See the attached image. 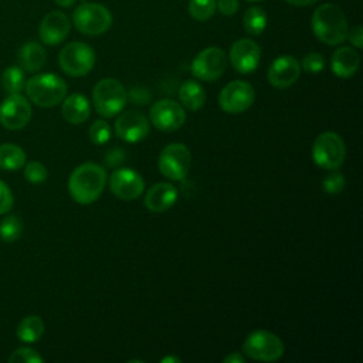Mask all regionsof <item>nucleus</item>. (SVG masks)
<instances>
[{
  "mask_svg": "<svg viewBox=\"0 0 363 363\" xmlns=\"http://www.w3.org/2000/svg\"><path fill=\"white\" fill-rule=\"evenodd\" d=\"M345 184H346L345 176L335 172L323 179L322 187L328 194H339L345 189Z\"/></svg>",
  "mask_w": 363,
  "mask_h": 363,
  "instance_id": "34",
  "label": "nucleus"
},
{
  "mask_svg": "<svg viewBox=\"0 0 363 363\" xmlns=\"http://www.w3.org/2000/svg\"><path fill=\"white\" fill-rule=\"evenodd\" d=\"M150 123L163 132H174L184 125L186 112L182 104L164 98L155 102L149 112Z\"/></svg>",
  "mask_w": 363,
  "mask_h": 363,
  "instance_id": "12",
  "label": "nucleus"
},
{
  "mask_svg": "<svg viewBox=\"0 0 363 363\" xmlns=\"http://www.w3.org/2000/svg\"><path fill=\"white\" fill-rule=\"evenodd\" d=\"M267 13L258 6H251L245 10L242 24L250 35H259L267 27Z\"/></svg>",
  "mask_w": 363,
  "mask_h": 363,
  "instance_id": "26",
  "label": "nucleus"
},
{
  "mask_svg": "<svg viewBox=\"0 0 363 363\" xmlns=\"http://www.w3.org/2000/svg\"><path fill=\"white\" fill-rule=\"evenodd\" d=\"M311 26L315 37L328 45H337L347 37V20L343 10L333 4L325 3L315 9Z\"/></svg>",
  "mask_w": 363,
  "mask_h": 363,
  "instance_id": "2",
  "label": "nucleus"
},
{
  "mask_svg": "<svg viewBox=\"0 0 363 363\" xmlns=\"http://www.w3.org/2000/svg\"><path fill=\"white\" fill-rule=\"evenodd\" d=\"M301 74V64L292 55H279L268 68V82L278 89L289 88L296 82Z\"/></svg>",
  "mask_w": 363,
  "mask_h": 363,
  "instance_id": "17",
  "label": "nucleus"
},
{
  "mask_svg": "<svg viewBox=\"0 0 363 363\" xmlns=\"http://www.w3.org/2000/svg\"><path fill=\"white\" fill-rule=\"evenodd\" d=\"M292 6H298V7H305V6H311L315 4L318 0H285Z\"/></svg>",
  "mask_w": 363,
  "mask_h": 363,
  "instance_id": "40",
  "label": "nucleus"
},
{
  "mask_svg": "<svg viewBox=\"0 0 363 363\" xmlns=\"http://www.w3.org/2000/svg\"><path fill=\"white\" fill-rule=\"evenodd\" d=\"M1 84L9 94H20L26 85L24 71L16 65L9 67L1 75Z\"/></svg>",
  "mask_w": 363,
  "mask_h": 363,
  "instance_id": "27",
  "label": "nucleus"
},
{
  "mask_svg": "<svg viewBox=\"0 0 363 363\" xmlns=\"http://www.w3.org/2000/svg\"><path fill=\"white\" fill-rule=\"evenodd\" d=\"M61 113L64 119L71 125L84 123L91 113L89 101L82 94H71L62 99Z\"/></svg>",
  "mask_w": 363,
  "mask_h": 363,
  "instance_id": "21",
  "label": "nucleus"
},
{
  "mask_svg": "<svg viewBox=\"0 0 363 363\" xmlns=\"http://www.w3.org/2000/svg\"><path fill=\"white\" fill-rule=\"evenodd\" d=\"M9 362L10 363H43L44 359L34 349L20 347L10 354Z\"/></svg>",
  "mask_w": 363,
  "mask_h": 363,
  "instance_id": "32",
  "label": "nucleus"
},
{
  "mask_svg": "<svg viewBox=\"0 0 363 363\" xmlns=\"http://www.w3.org/2000/svg\"><path fill=\"white\" fill-rule=\"evenodd\" d=\"M44 333V322L37 315L26 316L17 326V337L24 343H34Z\"/></svg>",
  "mask_w": 363,
  "mask_h": 363,
  "instance_id": "24",
  "label": "nucleus"
},
{
  "mask_svg": "<svg viewBox=\"0 0 363 363\" xmlns=\"http://www.w3.org/2000/svg\"><path fill=\"white\" fill-rule=\"evenodd\" d=\"M69 30H71V23L68 16L64 14L62 11L54 10L47 13L43 17L38 33L44 44L57 45L67 38V35L69 34Z\"/></svg>",
  "mask_w": 363,
  "mask_h": 363,
  "instance_id": "18",
  "label": "nucleus"
},
{
  "mask_svg": "<svg viewBox=\"0 0 363 363\" xmlns=\"http://www.w3.org/2000/svg\"><path fill=\"white\" fill-rule=\"evenodd\" d=\"M223 362H224V363H244V362H245V357H244L241 353H238V352H233V353H230L228 356H225V357L223 359Z\"/></svg>",
  "mask_w": 363,
  "mask_h": 363,
  "instance_id": "39",
  "label": "nucleus"
},
{
  "mask_svg": "<svg viewBox=\"0 0 363 363\" xmlns=\"http://www.w3.org/2000/svg\"><path fill=\"white\" fill-rule=\"evenodd\" d=\"M31 105L20 94H10L0 105V123L9 130H18L28 125Z\"/></svg>",
  "mask_w": 363,
  "mask_h": 363,
  "instance_id": "13",
  "label": "nucleus"
},
{
  "mask_svg": "<svg viewBox=\"0 0 363 363\" xmlns=\"http://www.w3.org/2000/svg\"><path fill=\"white\" fill-rule=\"evenodd\" d=\"M360 65V55L352 47L337 48L330 58V68L339 78H350L356 74Z\"/></svg>",
  "mask_w": 363,
  "mask_h": 363,
  "instance_id": "20",
  "label": "nucleus"
},
{
  "mask_svg": "<svg viewBox=\"0 0 363 363\" xmlns=\"http://www.w3.org/2000/svg\"><path fill=\"white\" fill-rule=\"evenodd\" d=\"M58 62L67 75L84 77L94 68L95 51L85 43L72 41L60 51Z\"/></svg>",
  "mask_w": 363,
  "mask_h": 363,
  "instance_id": "9",
  "label": "nucleus"
},
{
  "mask_svg": "<svg viewBox=\"0 0 363 363\" xmlns=\"http://www.w3.org/2000/svg\"><path fill=\"white\" fill-rule=\"evenodd\" d=\"M346 156V146L340 135L332 130L322 132L316 136L312 146L313 163L325 170L339 169Z\"/></svg>",
  "mask_w": 363,
  "mask_h": 363,
  "instance_id": "5",
  "label": "nucleus"
},
{
  "mask_svg": "<svg viewBox=\"0 0 363 363\" xmlns=\"http://www.w3.org/2000/svg\"><path fill=\"white\" fill-rule=\"evenodd\" d=\"M105 160H106V164L109 167L121 163L123 160V152L121 149H113V150H109L105 156Z\"/></svg>",
  "mask_w": 363,
  "mask_h": 363,
  "instance_id": "38",
  "label": "nucleus"
},
{
  "mask_svg": "<svg viewBox=\"0 0 363 363\" xmlns=\"http://www.w3.org/2000/svg\"><path fill=\"white\" fill-rule=\"evenodd\" d=\"M179 191L169 182H160L150 186L145 194V207L152 213H164L177 201Z\"/></svg>",
  "mask_w": 363,
  "mask_h": 363,
  "instance_id": "19",
  "label": "nucleus"
},
{
  "mask_svg": "<svg viewBox=\"0 0 363 363\" xmlns=\"http://www.w3.org/2000/svg\"><path fill=\"white\" fill-rule=\"evenodd\" d=\"M23 233V221L18 216H6L0 221V238L6 242H13L20 238Z\"/></svg>",
  "mask_w": 363,
  "mask_h": 363,
  "instance_id": "28",
  "label": "nucleus"
},
{
  "mask_svg": "<svg viewBox=\"0 0 363 363\" xmlns=\"http://www.w3.org/2000/svg\"><path fill=\"white\" fill-rule=\"evenodd\" d=\"M242 352L252 360L277 362L284 356L285 346L275 333L265 329H258L245 337Z\"/></svg>",
  "mask_w": 363,
  "mask_h": 363,
  "instance_id": "6",
  "label": "nucleus"
},
{
  "mask_svg": "<svg viewBox=\"0 0 363 363\" xmlns=\"http://www.w3.org/2000/svg\"><path fill=\"white\" fill-rule=\"evenodd\" d=\"M26 164L24 150L14 143L0 145V167L4 170H17Z\"/></svg>",
  "mask_w": 363,
  "mask_h": 363,
  "instance_id": "25",
  "label": "nucleus"
},
{
  "mask_svg": "<svg viewBox=\"0 0 363 363\" xmlns=\"http://www.w3.org/2000/svg\"><path fill=\"white\" fill-rule=\"evenodd\" d=\"M228 58L237 72L250 74L257 69L261 61V48L254 40L240 38L233 43Z\"/></svg>",
  "mask_w": 363,
  "mask_h": 363,
  "instance_id": "15",
  "label": "nucleus"
},
{
  "mask_svg": "<svg viewBox=\"0 0 363 363\" xmlns=\"http://www.w3.org/2000/svg\"><path fill=\"white\" fill-rule=\"evenodd\" d=\"M28 99L43 108H51L62 102L67 95L65 81L55 74H38L30 78L26 85Z\"/></svg>",
  "mask_w": 363,
  "mask_h": 363,
  "instance_id": "3",
  "label": "nucleus"
},
{
  "mask_svg": "<svg viewBox=\"0 0 363 363\" xmlns=\"http://www.w3.org/2000/svg\"><path fill=\"white\" fill-rule=\"evenodd\" d=\"M17 60L21 69L28 72H37L44 67L47 61V52L41 44L35 41H28L23 44L18 50Z\"/></svg>",
  "mask_w": 363,
  "mask_h": 363,
  "instance_id": "22",
  "label": "nucleus"
},
{
  "mask_svg": "<svg viewBox=\"0 0 363 363\" xmlns=\"http://www.w3.org/2000/svg\"><path fill=\"white\" fill-rule=\"evenodd\" d=\"M128 94L115 78L101 79L92 91V102L96 112L105 118H113L125 108Z\"/></svg>",
  "mask_w": 363,
  "mask_h": 363,
  "instance_id": "4",
  "label": "nucleus"
},
{
  "mask_svg": "<svg viewBox=\"0 0 363 363\" xmlns=\"http://www.w3.org/2000/svg\"><path fill=\"white\" fill-rule=\"evenodd\" d=\"M217 9L221 14L224 16H233L237 13L238 7H240V1L238 0H216Z\"/></svg>",
  "mask_w": 363,
  "mask_h": 363,
  "instance_id": "36",
  "label": "nucleus"
},
{
  "mask_svg": "<svg viewBox=\"0 0 363 363\" xmlns=\"http://www.w3.org/2000/svg\"><path fill=\"white\" fill-rule=\"evenodd\" d=\"M13 203H14V197L10 187L0 180V214H6L7 211H10L13 207Z\"/></svg>",
  "mask_w": 363,
  "mask_h": 363,
  "instance_id": "35",
  "label": "nucleus"
},
{
  "mask_svg": "<svg viewBox=\"0 0 363 363\" xmlns=\"http://www.w3.org/2000/svg\"><path fill=\"white\" fill-rule=\"evenodd\" d=\"M179 99L184 108L199 111L206 102V92L197 81L187 79L179 88Z\"/></svg>",
  "mask_w": 363,
  "mask_h": 363,
  "instance_id": "23",
  "label": "nucleus"
},
{
  "mask_svg": "<svg viewBox=\"0 0 363 363\" xmlns=\"http://www.w3.org/2000/svg\"><path fill=\"white\" fill-rule=\"evenodd\" d=\"M150 130L147 118L138 111L122 112L115 121V133L128 143L143 140Z\"/></svg>",
  "mask_w": 363,
  "mask_h": 363,
  "instance_id": "16",
  "label": "nucleus"
},
{
  "mask_svg": "<svg viewBox=\"0 0 363 363\" xmlns=\"http://www.w3.org/2000/svg\"><path fill=\"white\" fill-rule=\"evenodd\" d=\"M255 101V92L250 82L235 79L228 82L218 95L220 108L231 115H238L251 108Z\"/></svg>",
  "mask_w": 363,
  "mask_h": 363,
  "instance_id": "10",
  "label": "nucleus"
},
{
  "mask_svg": "<svg viewBox=\"0 0 363 363\" xmlns=\"http://www.w3.org/2000/svg\"><path fill=\"white\" fill-rule=\"evenodd\" d=\"M48 176V172H47V167L40 163V162H28L26 166H24V177L27 182L33 183V184H41L43 182H45Z\"/></svg>",
  "mask_w": 363,
  "mask_h": 363,
  "instance_id": "31",
  "label": "nucleus"
},
{
  "mask_svg": "<svg viewBox=\"0 0 363 363\" xmlns=\"http://www.w3.org/2000/svg\"><path fill=\"white\" fill-rule=\"evenodd\" d=\"M227 68V55L218 47H207L201 50L191 61V74L197 79L213 82L218 79Z\"/></svg>",
  "mask_w": 363,
  "mask_h": 363,
  "instance_id": "11",
  "label": "nucleus"
},
{
  "mask_svg": "<svg viewBox=\"0 0 363 363\" xmlns=\"http://www.w3.org/2000/svg\"><path fill=\"white\" fill-rule=\"evenodd\" d=\"M323 68H325V58L322 54L315 51L308 52L301 62V69H305L309 74H318Z\"/></svg>",
  "mask_w": 363,
  "mask_h": 363,
  "instance_id": "33",
  "label": "nucleus"
},
{
  "mask_svg": "<svg viewBox=\"0 0 363 363\" xmlns=\"http://www.w3.org/2000/svg\"><path fill=\"white\" fill-rule=\"evenodd\" d=\"M248 1H262V0H248Z\"/></svg>",
  "mask_w": 363,
  "mask_h": 363,
  "instance_id": "43",
  "label": "nucleus"
},
{
  "mask_svg": "<svg viewBox=\"0 0 363 363\" xmlns=\"http://www.w3.org/2000/svg\"><path fill=\"white\" fill-rule=\"evenodd\" d=\"M75 28L85 35H99L112 24L111 11L99 3H81L72 13Z\"/></svg>",
  "mask_w": 363,
  "mask_h": 363,
  "instance_id": "7",
  "label": "nucleus"
},
{
  "mask_svg": "<svg viewBox=\"0 0 363 363\" xmlns=\"http://www.w3.org/2000/svg\"><path fill=\"white\" fill-rule=\"evenodd\" d=\"M106 184V172L102 166L86 162L77 166L68 179V191L71 197L82 206L91 204L99 199Z\"/></svg>",
  "mask_w": 363,
  "mask_h": 363,
  "instance_id": "1",
  "label": "nucleus"
},
{
  "mask_svg": "<svg viewBox=\"0 0 363 363\" xmlns=\"http://www.w3.org/2000/svg\"><path fill=\"white\" fill-rule=\"evenodd\" d=\"M109 190L122 200H135L145 190L143 177L130 167H119L109 176Z\"/></svg>",
  "mask_w": 363,
  "mask_h": 363,
  "instance_id": "14",
  "label": "nucleus"
},
{
  "mask_svg": "<svg viewBox=\"0 0 363 363\" xmlns=\"http://www.w3.org/2000/svg\"><path fill=\"white\" fill-rule=\"evenodd\" d=\"M216 9V0H189V14L197 21L210 20Z\"/></svg>",
  "mask_w": 363,
  "mask_h": 363,
  "instance_id": "29",
  "label": "nucleus"
},
{
  "mask_svg": "<svg viewBox=\"0 0 363 363\" xmlns=\"http://www.w3.org/2000/svg\"><path fill=\"white\" fill-rule=\"evenodd\" d=\"M58 6H61V7H71V6H74L75 4V1L77 0H54Z\"/></svg>",
  "mask_w": 363,
  "mask_h": 363,
  "instance_id": "41",
  "label": "nucleus"
},
{
  "mask_svg": "<svg viewBox=\"0 0 363 363\" xmlns=\"http://www.w3.org/2000/svg\"><path fill=\"white\" fill-rule=\"evenodd\" d=\"M346 38H349L352 45H354L356 48H362L363 47V28H362V26H354L350 31H347Z\"/></svg>",
  "mask_w": 363,
  "mask_h": 363,
  "instance_id": "37",
  "label": "nucleus"
},
{
  "mask_svg": "<svg viewBox=\"0 0 363 363\" xmlns=\"http://www.w3.org/2000/svg\"><path fill=\"white\" fill-rule=\"evenodd\" d=\"M88 135L92 143L105 145L111 139V126L108 125V122L98 119L91 125Z\"/></svg>",
  "mask_w": 363,
  "mask_h": 363,
  "instance_id": "30",
  "label": "nucleus"
},
{
  "mask_svg": "<svg viewBox=\"0 0 363 363\" xmlns=\"http://www.w3.org/2000/svg\"><path fill=\"white\" fill-rule=\"evenodd\" d=\"M191 166V153L184 143H169L166 145L157 157L159 172L169 180H183Z\"/></svg>",
  "mask_w": 363,
  "mask_h": 363,
  "instance_id": "8",
  "label": "nucleus"
},
{
  "mask_svg": "<svg viewBox=\"0 0 363 363\" xmlns=\"http://www.w3.org/2000/svg\"><path fill=\"white\" fill-rule=\"evenodd\" d=\"M162 363H167V362H174V363H180L182 360L179 359V357H174V356H166V357H163L162 360H160Z\"/></svg>",
  "mask_w": 363,
  "mask_h": 363,
  "instance_id": "42",
  "label": "nucleus"
}]
</instances>
